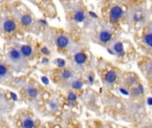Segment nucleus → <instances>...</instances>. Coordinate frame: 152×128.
<instances>
[{"label":"nucleus","instance_id":"1","mask_svg":"<svg viewBox=\"0 0 152 128\" xmlns=\"http://www.w3.org/2000/svg\"><path fill=\"white\" fill-rule=\"evenodd\" d=\"M18 94L20 99L25 102L37 107L38 106V102L43 99L42 90L39 85L35 81H26L22 83L18 90Z\"/></svg>","mask_w":152,"mask_h":128},{"label":"nucleus","instance_id":"2","mask_svg":"<svg viewBox=\"0 0 152 128\" xmlns=\"http://www.w3.org/2000/svg\"><path fill=\"white\" fill-rule=\"evenodd\" d=\"M6 62L10 66L12 71L22 72L28 69V60L22 55L17 46H11L5 53Z\"/></svg>","mask_w":152,"mask_h":128},{"label":"nucleus","instance_id":"3","mask_svg":"<svg viewBox=\"0 0 152 128\" xmlns=\"http://www.w3.org/2000/svg\"><path fill=\"white\" fill-rule=\"evenodd\" d=\"M16 121L20 128H38V119L28 110L20 112Z\"/></svg>","mask_w":152,"mask_h":128},{"label":"nucleus","instance_id":"4","mask_svg":"<svg viewBox=\"0 0 152 128\" xmlns=\"http://www.w3.org/2000/svg\"><path fill=\"white\" fill-rule=\"evenodd\" d=\"M7 62L0 61V84L4 86H11L13 82L12 73Z\"/></svg>","mask_w":152,"mask_h":128},{"label":"nucleus","instance_id":"5","mask_svg":"<svg viewBox=\"0 0 152 128\" xmlns=\"http://www.w3.org/2000/svg\"><path fill=\"white\" fill-rule=\"evenodd\" d=\"M14 104L7 95L0 94V118L12 112Z\"/></svg>","mask_w":152,"mask_h":128},{"label":"nucleus","instance_id":"6","mask_svg":"<svg viewBox=\"0 0 152 128\" xmlns=\"http://www.w3.org/2000/svg\"><path fill=\"white\" fill-rule=\"evenodd\" d=\"M16 29H17V25L15 21H13L12 20L6 19L1 23V30L4 31V33L12 34L16 31Z\"/></svg>","mask_w":152,"mask_h":128},{"label":"nucleus","instance_id":"7","mask_svg":"<svg viewBox=\"0 0 152 128\" xmlns=\"http://www.w3.org/2000/svg\"><path fill=\"white\" fill-rule=\"evenodd\" d=\"M123 15H124V12L120 6L114 5L111 7L110 11V21L112 23L117 22L120 18L123 17Z\"/></svg>","mask_w":152,"mask_h":128},{"label":"nucleus","instance_id":"8","mask_svg":"<svg viewBox=\"0 0 152 128\" xmlns=\"http://www.w3.org/2000/svg\"><path fill=\"white\" fill-rule=\"evenodd\" d=\"M16 46L19 48V50L20 51V53H22V55L27 60L32 58L34 56V54H35V49L30 45L23 44V45H18Z\"/></svg>","mask_w":152,"mask_h":128},{"label":"nucleus","instance_id":"9","mask_svg":"<svg viewBox=\"0 0 152 128\" xmlns=\"http://www.w3.org/2000/svg\"><path fill=\"white\" fill-rule=\"evenodd\" d=\"M111 37H112V33L108 29H101V31L99 33V36H98L99 41L102 44H107V43H109L111 40Z\"/></svg>","mask_w":152,"mask_h":128},{"label":"nucleus","instance_id":"10","mask_svg":"<svg viewBox=\"0 0 152 128\" xmlns=\"http://www.w3.org/2000/svg\"><path fill=\"white\" fill-rule=\"evenodd\" d=\"M55 45L60 49H64L69 45V38L65 35H60L55 39Z\"/></svg>","mask_w":152,"mask_h":128},{"label":"nucleus","instance_id":"11","mask_svg":"<svg viewBox=\"0 0 152 128\" xmlns=\"http://www.w3.org/2000/svg\"><path fill=\"white\" fill-rule=\"evenodd\" d=\"M110 49L113 52V54H118V55L121 56V55H123L125 53V52H124V45L119 41H117V42L113 43Z\"/></svg>","mask_w":152,"mask_h":128},{"label":"nucleus","instance_id":"12","mask_svg":"<svg viewBox=\"0 0 152 128\" xmlns=\"http://www.w3.org/2000/svg\"><path fill=\"white\" fill-rule=\"evenodd\" d=\"M20 22L25 27H30L33 24V19L29 14H22L20 17Z\"/></svg>","mask_w":152,"mask_h":128},{"label":"nucleus","instance_id":"13","mask_svg":"<svg viewBox=\"0 0 152 128\" xmlns=\"http://www.w3.org/2000/svg\"><path fill=\"white\" fill-rule=\"evenodd\" d=\"M74 61L77 65H83L86 61V55L81 52L79 53H77L75 55H74Z\"/></svg>","mask_w":152,"mask_h":128},{"label":"nucleus","instance_id":"14","mask_svg":"<svg viewBox=\"0 0 152 128\" xmlns=\"http://www.w3.org/2000/svg\"><path fill=\"white\" fill-rule=\"evenodd\" d=\"M45 107L52 112L55 111L58 108H59V102L56 99H51L46 102L45 103Z\"/></svg>","mask_w":152,"mask_h":128},{"label":"nucleus","instance_id":"15","mask_svg":"<svg viewBox=\"0 0 152 128\" xmlns=\"http://www.w3.org/2000/svg\"><path fill=\"white\" fill-rule=\"evenodd\" d=\"M74 77V73L73 71H71L70 69H64L61 71V78L63 81H69L72 78Z\"/></svg>","mask_w":152,"mask_h":128},{"label":"nucleus","instance_id":"16","mask_svg":"<svg viewBox=\"0 0 152 128\" xmlns=\"http://www.w3.org/2000/svg\"><path fill=\"white\" fill-rule=\"evenodd\" d=\"M117 78V74L115 71L113 70H110V71H108L105 75V81L107 84H112L114 83V81L116 80Z\"/></svg>","mask_w":152,"mask_h":128},{"label":"nucleus","instance_id":"17","mask_svg":"<svg viewBox=\"0 0 152 128\" xmlns=\"http://www.w3.org/2000/svg\"><path fill=\"white\" fill-rule=\"evenodd\" d=\"M74 19L77 22H83L86 19V14L82 10H77L74 13Z\"/></svg>","mask_w":152,"mask_h":128},{"label":"nucleus","instance_id":"18","mask_svg":"<svg viewBox=\"0 0 152 128\" xmlns=\"http://www.w3.org/2000/svg\"><path fill=\"white\" fill-rule=\"evenodd\" d=\"M143 42H144V44H145L148 47H150V48H151L152 49V32L151 31L148 32V33L145 35V37H144V38H143Z\"/></svg>","mask_w":152,"mask_h":128},{"label":"nucleus","instance_id":"19","mask_svg":"<svg viewBox=\"0 0 152 128\" xmlns=\"http://www.w3.org/2000/svg\"><path fill=\"white\" fill-rule=\"evenodd\" d=\"M70 86L74 89H80L83 86V82L81 80H79V79H76V80H73L71 82Z\"/></svg>","mask_w":152,"mask_h":128},{"label":"nucleus","instance_id":"20","mask_svg":"<svg viewBox=\"0 0 152 128\" xmlns=\"http://www.w3.org/2000/svg\"><path fill=\"white\" fill-rule=\"evenodd\" d=\"M142 93H143V87L142 86H139L138 87H134L131 91V94L134 95V96H137V95H139V94H141Z\"/></svg>","mask_w":152,"mask_h":128},{"label":"nucleus","instance_id":"21","mask_svg":"<svg viewBox=\"0 0 152 128\" xmlns=\"http://www.w3.org/2000/svg\"><path fill=\"white\" fill-rule=\"evenodd\" d=\"M56 63H57V66L60 67V68H63L66 65V62H65V61L63 59H57Z\"/></svg>","mask_w":152,"mask_h":128},{"label":"nucleus","instance_id":"22","mask_svg":"<svg viewBox=\"0 0 152 128\" xmlns=\"http://www.w3.org/2000/svg\"><path fill=\"white\" fill-rule=\"evenodd\" d=\"M68 100L69 102H74V101L77 100V95L74 93H69V95H68Z\"/></svg>","mask_w":152,"mask_h":128},{"label":"nucleus","instance_id":"23","mask_svg":"<svg viewBox=\"0 0 152 128\" xmlns=\"http://www.w3.org/2000/svg\"><path fill=\"white\" fill-rule=\"evenodd\" d=\"M41 53H44V54H45V55H48V54L50 53L49 50H48L46 47H42V48H41Z\"/></svg>","mask_w":152,"mask_h":128},{"label":"nucleus","instance_id":"24","mask_svg":"<svg viewBox=\"0 0 152 128\" xmlns=\"http://www.w3.org/2000/svg\"><path fill=\"white\" fill-rule=\"evenodd\" d=\"M120 92L123 94H125V95H129V93L126 90V89H123V88H120Z\"/></svg>","mask_w":152,"mask_h":128},{"label":"nucleus","instance_id":"25","mask_svg":"<svg viewBox=\"0 0 152 128\" xmlns=\"http://www.w3.org/2000/svg\"><path fill=\"white\" fill-rule=\"evenodd\" d=\"M147 103H148V105H149V106H152V97L148 98V100H147Z\"/></svg>","mask_w":152,"mask_h":128},{"label":"nucleus","instance_id":"26","mask_svg":"<svg viewBox=\"0 0 152 128\" xmlns=\"http://www.w3.org/2000/svg\"><path fill=\"white\" fill-rule=\"evenodd\" d=\"M89 14L93 17V18H97V15H96V13L95 12H89Z\"/></svg>","mask_w":152,"mask_h":128},{"label":"nucleus","instance_id":"27","mask_svg":"<svg viewBox=\"0 0 152 128\" xmlns=\"http://www.w3.org/2000/svg\"><path fill=\"white\" fill-rule=\"evenodd\" d=\"M88 81L90 84H93L94 83V78L92 76H88Z\"/></svg>","mask_w":152,"mask_h":128},{"label":"nucleus","instance_id":"28","mask_svg":"<svg viewBox=\"0 0 152 128\" xmlns=\"http://www.w3.org/2000/svg\"><path fill=\"white\" fill-rule=\"evenodd\" d=\"M148 71H149L150 73H152V64L151 65V68H148Z\"/></svg>","mask_w":152,"mask_h":128}]
</instances>
